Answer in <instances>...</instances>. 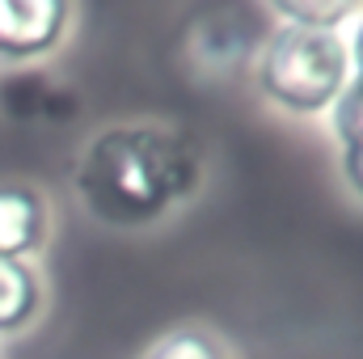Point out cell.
Listing matches in <instances>:
<instances>
[{
	"mask_svg": "<svg viewBox=\"0 0 363 359\" xmlns=\"http://www.w3.org/2000/svg\"><path fill=\"white\" fill-rule=\"evenodd\" d=\"M72 186L101 224L144 228L190 199L199 186V157L169 127L114 123L85 144Z\"/></svg>",
	"mask_w": 363,
	"mask_h": 359,
	"instance_id": "obj_1",
	"label": "cell"
},
{
	"mask_svg": "<svg viewBox=\"0 0 363 359\" xmlns=\"http://www.w3.org/2000/svg\"><path fill=\"white\" fill-rule=\"evenodd\" d=\"M347 85H351V55L342 34L334 30L279 26L258 55V89L287 114L300 118L325 114Z\"/></svg>",
	"mask_w": 363,
	"mask_h": 359,
	"instance_id": "obj_2",
	"label": "cell"
},
{
	"mask_svg": "<svg viewBox=\"0 0 363 359\" xmlns=\"http://www.w3.org/2000/svg\"><path fill=\"white\" fill-rule=\"evenodd\" d=\"M72 9L60 0H0V60H38L68 34Z\"/></svg>",
	"mask_w": 363,
	"mask_h": 359,
	"instance_id": "obj_3",
	"label": "cell"
},
{
	"mask_svg": "<svg viewBox=\"0 0 363 359\" xmlns=\"http://www.w3.org/2000/svg\"><path fill=\"white\" fill-rule=\"evenodd\" d=\"M51 211L34 186H0V258H30L47 245Z\"/></svg>",
	"mask_w": 363,
	"mask_h": 359,
	"instance_id": "obj_4",
	"label": "cell"
},
{
	"mask_svg": "<svg viewBox=\"0 0 363 359\" xmlns=\"http://www.w3.org/2000/svg\"><path fill=\"white\" fill-rule=\"evenodd\" d=\"M43 313V279L26 258H0V334H21Z\"/></svg>",
	"mask_w": 363,
	"mask_h": 359,
	"instance_id": "obj_5",
	"label": "cell"
},
{
	"mask_svg": "<svg viewBox=\"0 0 363 359\" xmlns=\"http://www.w3.org/2000/svg\"><path fill=\"white\" fill-rule=\"evenodd\" d=\"M334 118V140H338V174L347 190L363 203V93L347 85L342 97L330 106Z\"/></svg>",
	"mask_w": 363,
	"mask_h": 359,
	"instance_id": "obj_6",
	"label": "cell"
},
{
	"mask_svg": "<svg viewBox=\"0 0 363 359\" xmlns=\"http://www.w3.org/2000/svg\"><path fill=\"white\" fill-rule=\"evenodd\" d=\"M271 13L283 21V26H300V30H334L342 21H351L359 9L338 0V4H321V0H283V4H271Z\"/></svg>",
	"mask_w": 363,
	"mask_h": 359,
	"instance_id": "obj_7",
	"label": "cell"
},
{
	"mask_svg": "<svg viewBox=\"0 0 363 359\" xmlns=\"http://www.w3.org/2000/svg\"><path fill=\"white\" fill-rule=\"evenodd\" d=\"M144 359H228V351L216 334H207L199 326H178V330L161 334Z\"/></svg>",
	"mask_w": 363,
	"mask_h": 359,
	"instance_id": "obj_8",
	"label": "cell"
},
{
	"mask_svg": "<svg viewBox=\"0 0 363 359\" xmlns=\"http://www.w3.org/2000/svg\"><path fill=\"white\" fill-rule=\"evenodd\" d=\"M347 55H351V85L363 93V13H359V26H355V38L347 47Z\"/></svg>",
	"mask_w": 363,
	"mask_h": 359,
	"instance_id": "obj_9",
	"label": "cell"
}]
</instances>
